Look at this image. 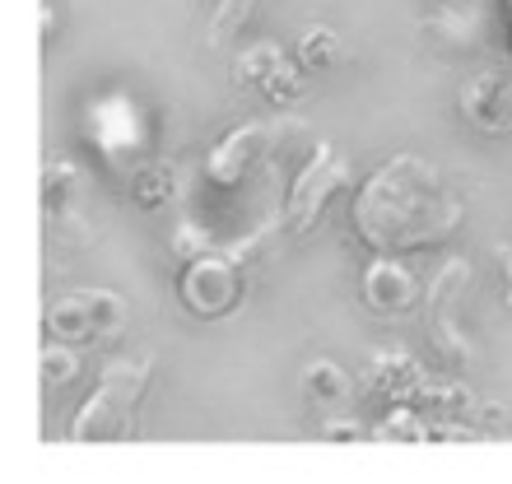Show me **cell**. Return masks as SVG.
Returning a JSON list of instances; mask_svg holds the SVG:
<instances>
[{
	"mask_svg": "<svg viewBox=\"0 0 512 484\" xmlns=\"http://www.w3.org/2000/svg\"><path fill=\"white\" fill-rule=\"evenodd\" d=\"M289 131V121L275 117V121H243V126H233V131H224L215 140V149L205 154V182L219 191H233L243 187L247 177L256 173V163L266 159L270 149H275V140Z\"/></svg>",
	"mask_w": 512,
	"mask_h": 484,
	"instance_id": "7",
	"label": "cell"
},
{
	"mask_svg": "<svg viewBox=\"0 0 512 484\" xmlns=\"http://www.w3.org/2000/svg\"><path fill=\"white\" fill-rule=\"evenodd\" d=\"M149 382H154V363L149 359L108 363V368L98 373L94 391H89L80 401V410L70 415L66 438L70 443H122V438H131Z\"/></svg>",
	"mask_w": 512,
	"mask_h": 484,
	"instance_id": "3",
	"label": "cell"
},
{
	"mask_svg": "<svg viewBox=\"0 0 512 484\" xmlns=\"http://www.w3.org/2000/svg\"><path fill=\"white\" fill-rule=\"evenodd\" d=\"M261 0H215V14H210V24H205V42L219 47V42H229L233 33H243L247 19L256 14Z\"/></svg>",
	"mask_w": 512,
	"mask_h": 484,
	"instance_id": "15",
	"label": "cell"
},
{
	"mask_svg": "<svg viewBox=\"0 0 512 484\" xmlns=\"http://www.w3.org/2000/svg\"><path fill=\"white\" fill-rule=\"evenodd\" d=\"M126 191H131V201L140 205V210H163V205L177 196V182H173V168L168 163H159V159H149V163H140L131 177H126Z\"/></svg>",
	"mask_w": 512,
	"mask_h": 484,
	"instance_id": "14",
	"label": "cell"
},
{
	"mask_svg": "<svg viewBox=\"0 0 512 484\" xmlns=\"http://www.w3.org/2000/svg\"><path fill=\"white\" fill-rule=\"evenodd\" d=\"M461 117L480 135H508L512 131V75L508 70H480L461 89Z\"/></svg>",
	"mask_w": 512,
	"mask_h": 484,
	"instance_id": "11",
	"label": "cell"
},
{
	"mask_svg": "<svg viewBox=\"0 0 512 484\" xmlns=\"http://www.w3.org/2000/svg\"><path fill=\"white\" fill-rule=\"evenodd\" d=\"M354 182V168L350 159L340 154L331 140H317L308 154V163L294 173V182H289V191H284V229L289 233H312L317 224H322V215L331 210V201H336L340 191H350Z\"/></svg>",
	"mask_w": 512,
	"mask_h": 484,
	"instance_id": "5",
	"label": "cell"
},
{
	"mask_svg": "<svg viewBox=\"0 0 512 484\" xmlns=\"http://www.w3.org/2000/svg\"><path fill=\"white\" fill-rule=\"evenodd\" d=\"M433 19H480L485 0H424Z\"/></svg>",
	"mask_w": 512,
	"mask_h": 484,
	"instance_id": "19",
	"label": "cell"
},
{
	"mask_svg": "<svg viewBox=\"0 0 512 484\" xmlns=\"http://www.w3.org/2000/svg\"><path fill=\"white\" fill-rule=\"evenodd\" d=\"M466 284H471V266L452 256L429 284H424V308H429V331H433V354L447 363V368H471L475 350L471 340L461 336L457 326V303L466 294Z\"/></svg>",
	"mask_w": 512,
	"mask_h": 484,
	"instance_id": "8",
	"label": "cell"
},
{
	"mask_svg": "<svg viewBox=\"0 0 512 484\" xmlns=\"http://www.w3.org/2000/svg\"><path fill=\"white\" fill-rule=\"evenodd\" d=\"M499 266H503V280H508V308H512V247H499Z\"/></svg>",
	"mask_w": 512,
	"mask_h": 484,
	"instance_id": "21",
	"label": "cell"
},
{
	"mask_svg": "<svg viewBox=\"0 0 512 484\" xmlns=\"http://www.w3.org/2000/svg\"><path fill=\"white\" fill-rule=\"evenodd\" d=\"M84 149L98 159V168L112 177H131L140 163L154 159V112L126 89H103L84 98L80 108Z\"/></svg>",
	"mask_w": 512,
	"mask_h": 484,
	"instance_id": "2",
	"label": "cell"
},
{
	"mask_svg": "<svg viewBox=\"0 0 512 484\" xmlns=\"http://www.w3.org/2000/svg\"><path fill=\"white\" fill-rule=\"evenodd\" d=\"M70 196H75V168L70 163H47L42 168V210L47 215H66Z\"/></svg>",
	"mask_w": 512,
	"mask_h": 484,
	"instance_id": "18",
	"label": "cell"
},
{
	"mask_svg": "<svg viewBox=\"0 0 512 484\" xmlns=\"http://www.w3.org/2000/svg\"><path fill=\"white\" fill-rule=\"evenodd\" d=\"M466 205L443 177V168L419 154H391L359 182L350 205L354 238L368 252H424L461 229Z\"/></svg>",
	"mask_w": 512,
	"mask_h": 484,
	"instance_id": "1",
	"label": "cell"
},
{
	"mask_svg": "<svg viewBox=\"0 0 512 484\" xmlns=\"http://www.w3.org/2000/svg\"><path fill=\"white\" fill-rule=\"evenodd\" d=\"M359 298L364 308L382 322H396V317H410V312L424 303V284L401 256L391 252H373L368 256L364 275H359Z\"/></svg>",
	"mask_w": 512,
	"mask_h": 484,
	"instance_id": "10",
	"label": "cell"
},
{
	"mask_svg": "<svg viewBox=\"0 0 512 484\" xmlns=\"http://www.w3.org/2000/svg\"><path fill=\"white\" fill-rule=\"evenodd\" d=\"M294 56H298V66L303 70H326V66H336L340 61V38L331 33V28H303V38H298V47H294Z\"/></svg>",
	"mask_w": 512,
	"mask_h": 484,
	"instance_id": "16",
	"label": "cell"
},
{
	"mask_svg": "<svg viewBox=\"0 0 512 484\" xmlns=\"http://www.w3.org/2000/svg\"><path fill=\"white\" fill-rule=\"evenodd\" d=\"M298 387H303V396H308L312 405L340 410V405L354 396V377L345 373L336 359H308L303 363V373H298Z\"/></svg>",
	"mask_w": 512,
	"mask_h": 484,
	"instance_id": "13",
	"label": "cell"
},
{
	"mask_svg": "<svg viewBox=\"0 0 512 484\" xmlns=\"http://www.w3.org/2000/svg\"><path fill=\"white\" fill-rule=\"evenodd\" d=\"M364 424L359 419H331V424H322V438L326 443H354V438H364Z\"/></svg>",
	"mask_w": 512,
	"mask_h": 484,
	"instance_id": "20",
	"label": "cell"
},
{
	"mask_svg": "<svg viewBox=\"0 0 512 484\" xmlns=\"http://www.w3.org/2000/svg\"><path fill=\"white\" fill-rule=\"evenodd\" d=\"M47 336L66 340V345H103V340H117L126 331V303L122 294L112 289H75V294L56 298L47 317Z\"/></svg>",
	"mask_w": 512,
	"mask_h": 484,
	"instance_id": "6",
	"label": "cell"
},
{
	"mask_svg": "<svg viewBox=\"0 0 512 484\" xmlns=\"http://www.w3.org/2000/svg\"><path fill=\"white\" fill-rule=\"evenodd\" d=\"M429 382L433 377L419 368L415 354H405V350L373 354V363H368V391L387 405H415L419 391L429 387Z\"/></svg>",
	"mask_w": 512,
	"mask_h": 484,
	"instance_id": "12",
	"label": "cell"
},
{
	"mask_svg": "<svg viewBox=\"0 0 512 484\" xmlns=\"http://www.w3.org/2000/svg\"><path fill=\"white\" fill-rule=\"evenodd\" d=\"M303 75L308 70L298 66V61H289V52H284L280 42H252L233 61V80L256 89L270 108H294L298 98H303Z\"/></svg>",
	"mask_w": 512,
	"mask_h": 484,
	"instance_id": "9",
	"label": "cell"
},
{
	"mask_svg": "<svg viewBox=\"0 0 512 484\" xmlns=\"http://www.w3.org/2000/svg\"><path fill=\"white\" fill-rule=\"evenodd\" d=\"M243 294H247V275L243 261L229 252V242L205 238L201 252L187 256L182 270H177V303L196 322H219V317L238 312Z\"/></svg>",
	"mask_w": 512,
	"mask_h": 484,
	"instance_id": "4",
	"label": "cell"
},
{
	"mask_svg": "<svg viewBox=\"0 0 512 484\" xmlns=\"http://www.w3.org/2000/svg\"><path fill=\"white\" fill-rule=\"evenodd\" d=\"M38 363H42V382H47V387H66V382L80 377V345H66V340L47 336Z\"/></svg>",
	"mask_w": 512,
	"mask_h": 484,
	"instance_id": "17",
	"label": "cell"
}]
</instances>
